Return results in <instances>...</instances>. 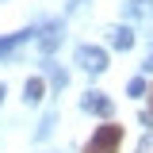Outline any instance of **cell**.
Wrapping results in <instances>:
<instances>
[{
  "label": "cell",
  "instance_id": "6da1fadb",
  "mask_svg": "<svg viewBox=\"0 0 153 153\" xmlns=\"http://www.w3.org/2000/svg\"><path fill=\"white\" fill-rule=\"evenodd\" d=\"M123 146V126L119 123H103V126H96V134L88 138V146L80 153H119Z\"/></svg>",
  "mask_w": 153,
  "mask_h": 153
},
{
  "label": "cell",
  "instance_id": "9c48e42d",
  "mask_svg": "<svg viewBox=\"0 0 153 153\" xmlns=\"http://www.w3.org/2000/svg\"><path fill=\"white\" fill-rule=\"evenodd\" d=\"M134 153H153V130L146 134V138H142V142H138V149H134Z\"/></svg>",
  "mask_w": 153,
  "mask_h": 153
},
{
  "label": "cell",
  "instance_id": "5b68a950",
  "mask_svg": "<svg viewBox=\"0 0 153 153\" xmlns=\"http://www.w3.org/2000/svg\"><path fill=\"white\" fill-rule=\"evenodd\" d=\"M107 35H111L115 50H130V46H134V31H130V27H111Z\"/></svg>",
  "mask_w": 153,
  "mask_h": 153
},
{
  "label": "cell",
  "instance_id": "7c38bea8",
  "mask_svg": "<svg viewBox=\"0 0 153 153\" xmlns=\"http://www.w3.org/2000/svg\"><path fill=\"white\" fill-rule=\"evenodd\" d=\"M0 100H4V84H0Z\"/></svg>",
  "mask_w": 153,
  "mask_h": 153
},
{
  "label": "cell",
  "instance_id": "277c9868",
  "mask_svg": "<svg viewBox=\"0 0 153 153\" xmlns=\"http://www.w3.org/2000/svg\"><path fill=\"white\" fill-rule=\"evenodd\" d=\"M130 19H138L146 31H153V0H134L130 4Z\"/></svg>",
  "mask_w": 153,
  "mask_h": 153
},
{
  "label": "cell",
  "instance_id": "ba28073f",
  "mask_svg": "<svg viewBox=\"0 0 153 153\" xmlns=\"http://www.w3.org/2000/svg\"><path fill=\"white\" fill-rule=\"evenodd\" d=\"M23 35H27V31H23ZM23 35H12V38H4V42H0V54H8L12 46H19V42H23Z\"/></svg>",
  "mask_w": 153,
  "mask_h": 153
},
{
  "label": "cell",
  "instance_id": "30bf717a",
  "mask_svg": "<svg viewBox=\"0 0 153 153\" xmlns=\"http://www.w3.org/2000/svg\"><path fill=\"white\" fill-rule=\"evenodd\" d=\"M146 100H149V111H146V123H149V126H153V84H149V88H146Z\"/></svg>",
  "mask_w": 153,
  "mask_h": 153
},
{
  "label": "cell",
  "instance_id": "8fae6325",
  "mask_svg": "<svg viewBox=\"0 0 153 153\" xmlns=\"http://www.w3.org/2000/svg\"><path fill=\"white\" fill-rule=\"evenodd\" d=\"M146 69H149V73H153V50H149V54H146Z\"/></svg>",
  "mask_w": 153,
  "mask_h": 153
},
{
  "label": "cell",
  "instance_id": "3957f363",
  "mask_svg": "<svg viewBox=\"0 0 153 153\" xmlns=\"http://www.w3.org/2000/svg\"><path fill=\"white\" fill-rule=\"evenodd\" d=\"M80 111L100 115V119L107 123V119H111V100H107L103 92H84V96H80Z\"/></svg>",
  "mask_w": 153,
  "mask_h": 153
},
{
  "label": "cell",
  "instance_id": "52a82bcc",
  "mask_svg": "<svg viewBox=\"0 0 153 153\" xmlns=\"http://www.w3.org/2000/svg\"><path fill=\"white\" fill-rule=\"evenodd\" d=\"M146 88H149V84H146L142 76H134V80H130V96H134V100H138V96H146Z\"/></svg>",
  "mask_w": 153,
  "mask_h": 153
},
{
  "label": "cell",
  "instance_id": "7a4b0ae2",
  "mask_svg": "<svg viewBox=\"0 0 153 153\" xmlns=\"http://www.w3.org/2000/svg\"><path fill=\"white\" fill-rule=\"evenodd\" d=\"M76 65L84 73H103L107 69V50H100V46H76Z\"/></svg>",
  "mask_w": 153,
  "mask_h": 153
},
{
  "label": "cell",
  "instance_id": "8992f818",
  "mask_svg": "<svg viewBox=\"0 0 153 153\" xmlns=\"http://www.w3.org/2000/svg\"><path fill=\"white\" fill-rule=\"evenodd\" d=\"M42 96H46V80H42V76H31L27 88H23V100H27V103H38Z\"/></svg>",
  "mask_w": 153,
  "mask_h": 153
}]
</instances>
